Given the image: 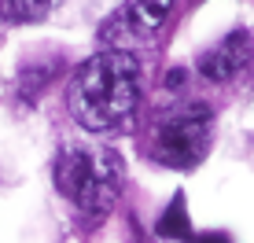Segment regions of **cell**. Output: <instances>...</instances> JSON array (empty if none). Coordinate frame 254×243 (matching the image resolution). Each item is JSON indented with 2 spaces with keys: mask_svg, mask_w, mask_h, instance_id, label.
Segmentation results:
<instances>
[{
  "mask_svg": "<svg viewBox=\"0 0 254 243\" xmlns=\"http://www.w3.org/2000/svg\"><path fill=\"white\" fill-rule=\"evenodd\" d=\"M59 0H0V19L7 22H37Z\"/></svg>",
  "mask_w": 254,
  "mask_h": 243,
  "instance_id": "cell-6",
  "label": "cell"
},
{
  "mask_svg": "<svg viewBox=\"0 0 254 243\" xmlns=\"http://www.w3.org/2000/svg\"><path fill=\"white\" fill-rule=\"evenodd\" d=\"M56 188L85 214H103L122 192V159L107 147L66 144L56 159Z\"/></svg>",
  "mask_w": 254,
  "mask_h": 243,
  "instance_id": "cell-2",
  "label": "cell"
},
{
  "mask_svg": "<svg viewBox=\"0 0 254 243\" xmlns=\"http://www.w3.org/2000/svg\"><path fill=\"white\" fill-rule=\"evenodd\" d=\"M173 0H126L107 22L100 26V41L111 52H129L133 45H147L166 26Z\"/></svg>",
  "mask_w": 254,
  "mask_h": 243,
  "instance_id": "cell-4",
  "label": "cell"
},
{
  "mask_svg": "<svg viewBox=\"0 0 254 243\" xmlns=\"http://www.w3.org/2000/svg\"><path fill=\"white\" fill-rule=\"evenodd\" d=\"M210 129H214V115L206 103H185L159 115L147 129V155L162 166L188 170L206 155Z\"/></svg>",
  "mask_w": 254,
  "mask_h": 243,
  "instance_id": "cell-3",
  "label": "cell"
},
{
  "mask_svg": "<svg viewBox=\"0 0 254 243\" xmlns=\"http://www.w3.org/2000/svg\"><path fill=\"white\" fill-rule=\"evenodd\" d=\"M199 243H229V240H225V236H203Z\"/></svg>",
  "mask_w": 254,
  "mask_h": 243,
  "instance_id": "cell-8",
  "label": "cell"
},
{
  "mask_svg": "<svg viewBox=\"0 0 254 243\" xmlns=\"http://www.w3.org/2000/svg\"><path fill=\"white\" fill-rule=\"evenodd\" d=\"M159 236H166V240H191V221H188V210H185V195H177L170 203V210L159 218Z\"/></svg>",
  "mask_w": 254,
  "mask_h": 243,
  "instance_id": "cell-7",
  "label": "cell"
},
{
  "mask_svg": "<svg viewBox=\"0 0 254 243\" xmlns=\"http://www.w3.org/2000/svg\"><path fill=\"white\" fill-rule=\"evenodd\" d=\"M140 103V63L133 52L103 48L70 81V115L89 133H107L133 118Z\"/></svg>",
  "mask_w": 254,
  "mask_h": 243,
  "instance_id": "cell-1",
  "label": "cell"
},
{
  "mask_svg": "<svg viewBox=\"0 0 254 243\" xmlns=\"http://www.w3.org/2000/svg\"><path fill=\"white\" fill-rule=\"evenodd\" d=\"M254 59V45H251V33L247 30H232L225 41H217L210 52L199 56V74L206 81H232L251 66Z\"/></svg>",
  "mask_w": 254,
  "mask_h": 243,
  "instance_id": "cell-5",
  "label": "cell"
}]
</instances>
